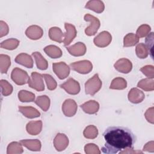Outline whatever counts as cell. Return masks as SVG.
Listing matches in <instances>:
<instances>
[{
  "instance_id": "f546056e",
  "label": "cell",
  "mask_w": 154,
  "mask_h": 154,
  "mask_svg": "<svg viewBox=\"0 0 154 154\" xmlns=\"http://www.w3.org/2000/svg\"><path fill=\"white\" fill-rule=\"evenodd\" d=\"M139 38L134 33H128L123 38V47H131L137 45Z\"/></svg>"
},
{
  "instance_id": "ab89813d",
  "label": "cell",
  "mask_w": 154,
  "mask_h": 154,
  "mask_svg": "<svg viewBox=\"0 0 154 154\" xmlns=\"http://www.w3.org/2000/svg\"><path fill=\"white\" fill-rule=\"evenodd\" d=\"M140 71L148 78L153 79L154 67L152 65H146L140 69Z\"/></svg>"
},
{
  "instance_id": "8d00e7d4",
  "label": "cell",
  "mask_w": 154,
  "mask_h": 154,
  "mask_svg": "<svg viewBox=\"0 0 154 154\" xmlns=\"http://www.w3.org/2000/svg\"><path fill=\"white\" fill-rule=\"evenodd\" d=\"M151 31V27L147 24H143L140 25L137 31L136 35L138 38H143L148 35Z\"/></svg>"
},
{
  "instance_id": "ac0fdd59",
  "label": "cell",
  "mask_w": 154,
  "mask_h": 154,
  "mask_svg": "<svg viewBox=\"0 0 154 154\" xmlns=\"http://www.w3.org/2000/svg\"><path fill=\"white\" fill-rule=\"evenodd\" d=\"M15 62L27 68H32L33 60L31 55L26 53H21L17 55L15 58Z\"/></svg>"
},
{
  "instance_id": "7402d4cb",
  "label": "cell",
  "mask_w": 154,
  "mask_h": 154,
  "mask_svg": "<svg viewBox=\"0 0 154 154\" xmlns=\"http://www.w3.org/2000/svg\"><path fill=\"white\" fill-rule=\"evenodd\" d=\"M85 8L93 10L97 13H101L104 11L105 5L102 1L91 0L87 2Z\"/></svg>"
},
{
  "instance_id": "b9f144b4",
  "label": "cell",
  "mask_w": 154,
  "mask_h": 154,
  "mask_svg": "<svg viewBox=\"0 0 154 154\" xmlns=\"http://www.w3.org/2000/svg\"><path fill=\"white\" fill-rule=\"evenodd\" d=\"M9 32V28L6 22L3 20L0 21V37L7 35Z\"/></svg>"
},
{
  "instance_id": "f1b7e54d",
  "label": "cell",
  "mask_w": 154,
  "mask_h": 154,
  "mask_svg": "<svg viewBox=\"0 0 154 154\" xmlns=\"http://www.w3.org/2000/svg\"><path fill=\"white\" fill-rule=\"evenodd\" d=\"M127 87L126 81L121 77H117L112 79L109 86L110 89L123 90Z\"/></svg>"
},
{
  "instance_id": "603a6c76",
  "label": "cell",
  "mask_w": 154,
  "mask_h": 154,
  "mask_svg": "<svg viewBox=\"0 0 154 154\" xmlns=\"http://www.w3.org/2000/svg\"><path fill=\"white\" fill-rule=\"evenodd\" d=\"M64 33L61 29L57 26L51 27L49 30V37L51 40L58 42L60 43L63 42V37Z\"/></svg>"
},
{
  "instance_id": "74e56055",
  "label": "cell",
  "mask_w": 154,
  "mask_h": 154,
  "mask_svg": "<svg viewBox=\"0 0 154 154\" xmlns=\"http://www.w3.org/2000/svg\"><path fill=\"white\" fill-rule=\"evenodd\" d=\"M43 76L45 80L47 88L49 90H54L57 87V83L55 79L49 74H43Z\"/></svg>"
},
{
  "instance_id": "30bf717a",
  "label": "cell",
  "mask_w": 154,
  "mask_h": 154,
  "mask_svg": "<svg viewBox=\"0 0 154 154\" xmlns=\"http://www.w3.org/2000/svg\"><path fill=\"white\" fill-rule=\"evenodd\" d=\"M78 106L76 102L72 99L64 100L62 105V111L66 117L73 116L77 111Z\"/></svg>"
},
{
  "instance_id": "3957f363",
  "label": "cell",
  "mask_w": 154,
  "mask_h": 154,
  "mask_svg": "<svg viewBox=\"0 0 154 154\" xmlns=\"http://www.w3.org/2000/svg\"><path fill=\"white\" fill-rule=\"evenodd\" d=\"M84 19L85 21L90 22V25L85 29V34L88 36L95 35L100 26V22L99 19L90 14H85Z\"/></svg>"
},
{
  "instance_id": "83f0119b",
  "label": "cell",
  "mask_w": 154,
  "mask_h": 154,
  "mask_svg": "<svg viewBox=\"0 0 154 154\" xmlns=\"http://www.w3.org/2000/svg\"><path fill=\"white\" fill-rule=\"evenodd\" d=\"M19 43L20 42L19 40L14 38H11L2 42L1 43L0 46L1 48H4L7 50H14L18 47Z\"/></svg>"
},
{
  "instance_id": "5bb4252c",
  "label": "cell",
  "mask_w": 154,
  "mask_h": 154,
  "mask_svg": "<svg viewBox=\"0 0 154 154\" xmlns=\"http://www.w3.org/2000/svg\"><path fill=\"white\" fill-rule=\"evenodd\" d=\"M66 49L70 55L74 57L83 56L87 51L86 46L82 42H77L70 46H67Z\"/></svg>"
},
{
  "instance_id": "ffe728a7",
  "label": "cell",
  "mask_w": 154,
  "mask_h": 154,
  "mask_svg": "<svg viewBox=\"0 0 154 154\" xmlns=\"http://www.w3.org/2000/svg\"><path fill=\"white\" fill-rule=\"evenodd\" d=\"M18 108L19 111L26 118L34 119L40 116V112L34 107L19 106Z\"/></svg>"
},
{
  "instance_id": "7bdbcfd3",
  "label": "cell",
  "mask_w": 154,
  "mask_h": 154,
  "mask_svg": "<svg viewBox=\"0 0 154 154\" xmlns=\"http://www.w3.org/2000/svg\"><path fill=\"white\" fill-rule=\"evenodd\" d=\"M144 116L147 121L152 124H153V107L149 108L147 109L146 112L144 113Z\"/></svg>"
},
{
  "instance_id": "1f68e13d",
  "label": "cell",
  "mask_w": 154,
  "mask_h": 154,
  "mask_svg": "<svg viewBox=\"0 0 154 154\" xmlns=\"http://www.w3.org/2000/svg\"><path fill=\"white\" fill-rule=\"evenodd\" d=\"M18 98L22 102H31L35 100V94L27 90H22L18 93Z\"/></svg>"
},
{
  "instance_id": "9c48e42d",
  "label": "cell",
  "mask_w": 154,
  "mask_h": 154,
  "mask_svg": "<svg viewBox=\"0 0 154 154\" xmlns=\"http://www.w3.org/2000/svg\"><path fill=\"white\" fill-rule=\"evenodd\" d=\"M112 41V36L111 34L106 31H102L97 35H96L93 42L94 45L99 48H105L108 46Z\"/></svg>"
},
{
  "instance_id": "f35d334b",
  "label": "cell",
  "mask_w": 154,
  "mask_h": 154,
  "mask_svg": "<svg viewBox=\"0 0 154 154\" xmlns=\"http://www.w3.org/2000/svg\"><path fill=\"white\" fill-rule=\"evenodd\" d=\"M84 151L87 154H100L101 151L99 147L94 143H88L84 146Z\"/></svg>"
},
{
  "instance_id": "d590c367",
  "label": "cell",
  "mask_w": 154,
  "mask_h": 154,
  "mask_svg": "<svg viewBox=\"0 0 154 154\" xmlns=\"http://www.w3.org/2000/svg\"><path fill=\"white\" fill-rule=\"evenodd\" d=\"M0 85L1 88V93L4 96L10 95L13 90V86L5 79H1L0 81Z\"/></svg>"
},
{
  "instance_id": "7a4b0ae2",
  "label": "cell",
  "mask_w": 154,
  "mask_h": 154,
  "mask_svg": "<svg viewBox=\"0 0 154 154\" xmlns=\"http://www.w3.org/2000/svg\"><path fill=\"white\" fill-rule=\"evenodd\" d=\"M102 85V81L100 79L99 75L96 73L93 77L88 79L85 83V93L87 94L93 96L100 90Z\"/></svg>"
},
{
  "instance_id": "cb8c5ba5",
  "label": "cell",
  "mask_w": 154,
  "mask_h": 154,
  "mask_svg": "<svg viewBox=\"0 0 154 154\" xmlns=\"http://www.w3.org/2000/svg\"><path fill=\"white\" fill-rule=\"evenodd\" d=\"M43 51L51 58H58L63 55L61 49L55 45H48L44 48Z\"/></svg>"
},
{
  "instance_id": "8992f818",
  "label": "cell",
  "mask_w": 154,
  "mask_h": 154,
  "mask_svg": "<svg viewBox=\"0 0 154 154\" xmlns=\"http://www.w3.org/2000/svg\"><path fill=\"white\" fill-rule=\"evenodd\" d=\"M70 68L79 73L87 74L93 69V64L88 60H81L70 64Z\"/></svg>"
},
{
  "instance_id": "44dd1931",
  "label": "cell",
  "mask_w": 154,
  "mask_h": 154,
  "mask_svg": "<svg viewBox=\"0 0 154 154\" xmlns=\"http://www.w3.org/2000/svg\"><path fill=\"white\" fill-rule=\"evenodd\" d=\"M20 143L31 151H40L42 147L41 142L37 139L22 140Z\"/></svg>"
},
{
  "instance_id": "ba28073f",
  "label": "cell",
  "mask_w": 154,
  "mask_h": 154,
  "mask_svg": "<svg viewBox=\"0 0 154 154\" xmlns=\"http://www.w3.org/2000/svg\"><path fill=\"white\" fill-rule=\"evenodd\" d=\"M60 87L63 88L68 94L76 95L80 91L79 83L73 78H69L65 82L60 84Z\"/></svg>"
},
{
  "instance_id": "9a60e30c",
  "label": "cell",
  "mask_w": 154,
  "mask_h": 154,
  "mask_svg": "<svg viewBox=\"0 0 154 154\" xmlns=\"http://www.w3.org/2000/svg\"><path fill=\"white\" fill-rule=\"evenodd\" d=\"M25 35L27 37L31 40H38L43 36V30L40 26L38 25H31L26 29Z\"/></svg>"
},
{
  "instance_id": "60d3db41",
  "label": "cell",
  "mask_w": 154,
  "mask_h": 154,
  "mask_svg": "<svg viewBox=\"0 0 154 154\" xmlns=\"http://www.w3.org/2000/svg\"><path fill=\"white\" fill-rule=\"evenodd\" d=\"M146 46L148 48L149 51V54H150L151 57L152 58V48H153V32H152L149 33L148 35H147V37L146 38Z\"/></svg>"
},
{
  "instance_id": "277c9868",
  "label": "cell",
  "mask_w": 154,
  "mask_h": 154,
  "mask_svg": "<svg viewBox=\"0 0 154 154\" xmlns=\"http://www.w3.org/2000/svg\"><path fill=\"white\" fill-rule=\"evenodd\" d=\"M29 76L28 73L18 67L13 69L11 73V78L15 84L19 85H22L28 82Z\"/></svg>"
},
{
  "instance_id": "4dcf8cb0",
  "label": "cell",
  "mask_w": 154,
  "mask_h": 154,
  "mask_svg": "<svg viewBox=\"0 0 154 154\" xmlns=\"http://www.w3.org/2000/svg\"><path fill=\"white\" fill-rule=\"evenodd\" d=\"M23 149L22 144L20 143L17 141H13L10 143L7 148V154H16V153H22Z\"/></svg>"
},
{
  "instance_id": "836d02e7",
  "label": "cell",
  "mask_w": 154,
  "mask_h": 154,
  "mask_svg": "<svg viewBox=\"0 0 154 154\" xmlns=\"http://www.w3.org/2000/svg\"><path fill=\"white\" fill-rule=\"evenodd\" d=\"M83 135L87 139H94L97 137L98 129L94 125H88L84 129Z\"/></svg>"
},
{
  "instance_id": "2e32d148",
  "label": "cell",
  "mask_w": 154,
  "mask_h": 154,
  "mask_svg": "<svg viewBox=\"0 0 154 154\" xmlns=\"http://www.w3.org/2000/svg\"><path fill=\"white\" fill-rule=\"evenodd\" d=\"M129 100L133 103H141L145 98L144 93L137 88H132L128 93Z\"/></svg>"
},
{
  "instance_id": "52a82bcc",
  "label": "cell",
  "mask_w": 154,
  "mask_h": 154,
  "mask_svg": "<svg viewBox=\"0 0 154 154\" xmlns=\"http://www.w3.org/2000/svg\"><path fill=\"white\" fill-rule=\"evenodd\" d=\"M52 69L60 79L66 78L70 74V67L64 62L61 61L52 64Z\"/></svg>"
},
{
  "instance_id": "f6af8a7d",
  "label": "cell",
  "mask_w": 154,
  "mask_h": 154,
  "mask_svg": "<svg viewBox=\"0 0 154 154\" xmlns=\"http://www.w3.org/2000/svg\"><path fill=\"white\" fill-rule=\"evenodd\" d=\"M120 153H143V152L140 150H134L133 148H129L123 150L122 151L121 150L120 152Z\"/></svg>"
},
{
  "instance_id": "4fadbf2b",
  "label": "cell",
  "mask_w": 154,
  "mask_h": 154,
  "mask_svg": "<svg viewBox=\"0 0 154 154\" xmlns=\"http://www.w3.org/2000/svg\"><path fill=\"white\" fill-rule=\"evenodd\" d=\"M69 138L64 134L58 133L54 140V146L58 152H61L66 149L69 144Z\"/></svg>"
},
{
  "instance_id": "5b68a950",
  "label": "cell",
  "mask_w": 154,
  "mask_h": 154,
  "mask_svg": "<svg viewBox=\"0 0 154 154\" xmlns=\"http://www.w3.org/2000/svg\"><path fill=\"white\" fill-rule=\"evenodd\" d=\"M43 78V75L36 72H32L28 82L29 87L38 91H43L45 90V84Z\"/></svg>"
},
{
  "instance_id": "8fae6325",
  "label": "cell",
  "mask_w": 154,
  "mask_h": 154,
  "mask_svg": "<svg viewBox=\"0 0 154 154\" xmlns=\"http://www.w3.org/2000/svg\"><path fill=\"white\" fill-rule=\"evenodd\" d=\"M64 27L66 32L64 33V38L63 40V43L65 46H68L76 37L77 34V31L74 25L71 23L66 22L64 23Z\"/></svg>"
},
{
  "instance_id": "e0dca14e",
  "label": "cell",
  "mask_w": 154,
  "mask_h": 154,
  "mask_svg": "<svg viewBox=\"0 0 154 154\" xmlns=\"http://www.w3.org/2000/svg\"><path fill=\"white\" fill-rule=\"evenodd\" d=\"M80 107L85 113L88 114H94L99 111V103L96 100H90L81 105Z\"/></svg>"
},
{
  "instance_id": "d6986e66",
  "label": "cell",
  "mask_w": 154,
  "mask_h": 154,
  "mask_svg": "<svg viewBox=\"0 0 154 154\" xmlns=\"http://www.w3.org/2000/svg\"><path fill=\"white\" fill-rule=\"evenodd\" d=\"M42 122L41 120L31 121L26 125L27 132L32 135H37L40 133L42 129Z\"/></svg>"
},
{
  "instance_id": "7c38bea8",
  "label": "cell",
  "mask_w": 154,
  "mask_h": 154,
  "mask_svg": "<svg viewBox=\"0 0 154 154\" xmlns=\"http://www.w3.org/2000/svg\"><path fill=\"white\" fill-rule=\"evenodd\" d=\"M114 67L117 71L127 74L131 71L132 69V62L127 58H121L115 63Z\"/></svg>"
},
{
  "instance_id": "d6a6232c",
  "label": "cell",
  "mask_w": 154,
  "mask_h": 154,
  "mask_svg": "<svg viewBox=\"0 0 154 154\" xmlns=\"http://www.w3.org/2000/svg\"><path fill=\"white\" fill-rule=\"evenodd\" d=\"M11 66L10 57L7 55H0V69L1 73H7Z\"/></svg>"
},
{
  "instance_id": "4316f807",
  "label": "cell",
  "mask_w": 154,
  "mask_h": 154,
  "mask_svg": "<svg viewBox=\"0 0 154 154\" xmlns=\"http://www.w3.org/2000/svg\"><path fill=\"white\" fill-rule=\"evenodd\" d=\"M137 87L146 91H153L154 90V81L153 79L148 78L143 79L138 82Z\"/></svg>"
},
{
  "instance_id": "e575fe53",
  "label": "cell",
  "mask_w": 154,
  "mask_h": 154,
  "mask_svg": "<svg viewBox=\"0 0 154 154\" xmlns=\"http://www.w3.org/2000/svg\"><path fill=\"white\" fill-rule=\"evenodd\" d=\"M135 52L137 56L141 59L147 58L149 54V51L148 48L143 43H138L137 45L135 48Z\"/></svg>"
},
{
  "instance_id": "484cf974",
  "label": "cell",
  "mask_w": 154,
  "mask_h": 154,
  "mask_svg": "<svg viewBox=\"0 0 154 154\" xmlns=\"http://www.w3.org/2000/svg\"><path fill=\"white\" fill-rule=\"evenodd\" d=\"M35 104L38 105L43 111H47L50 106L51 100L46 95H42L38 96L34 101Z\"/></svg>"
},
{
  "instance_id": "ee69618b",
  "label": "cell",
  "mask_w": 154,
  "mask_h": 154,
  "mask_svg": "<svg viewBox=\"0 0 154 154\" xmlns=\"http://www.w3.org/2000/svg\"><path fill=\"white\" fill-rule=\"evenodd\" d=\"M143 150L149 152H154V142L153 141L147 143L143 147Z\"/></svg>"
},
{
  "instance_id": "d4e9b609",
  "label": "cell",
  "mask_w": 154,
  "mask_h": 154,
  "mask_svg": "<svg viewBox=\"0 0 154 154\" xmlns=\"http://www.w3.org/2000/svg\"><path fill=\"white\" fill-rule=\"evenodd\" d=\"M32 56L34 58L37 67L42 70H46L48 67V63L47 60L42 56L39 52H34L32 53Z\"/></svg>"
},
{
  "instance_id": "6da1fadb",
  "label": "cell",
  "mask_w": 154,
  "mask_h": 154,
  "mask_svg": "<svg viewBox=\"0 0 154 154\" xmlns=\"http://www.w3.org/2000/svg\"><path fill=\"white\" fill-rule=\"evenodd\" d=\"M105 140L102 151L106 154H114L121 150L133 148L136 137L128 128L123 126H110L103 132Z\"/></svg>"
}]
</instances>
